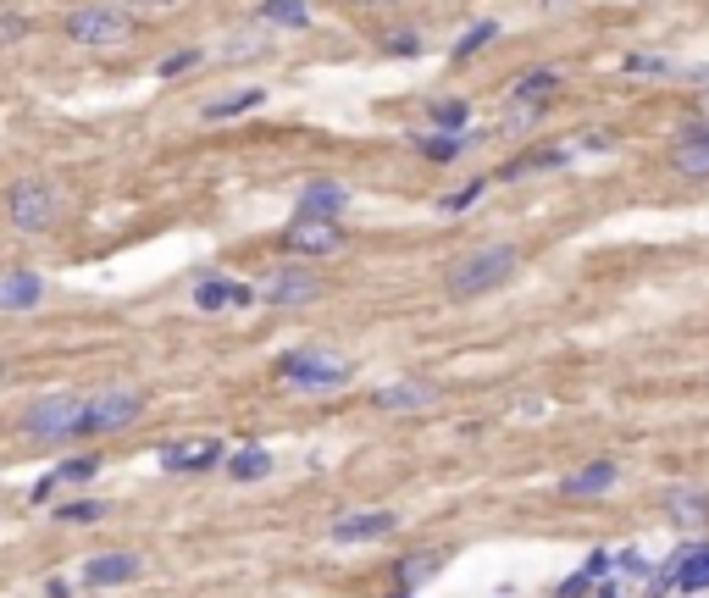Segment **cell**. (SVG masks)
<instances>
[{
  "label": "cell",
  "mask_w": 709,
  "mask_h": 598,
  "mask_svg": "<svg viewBox=\"0 0 709 598\" xmlns=\"http://www.w3.org/2000/svg\"><path fill=\"white\" fill-rule=\"evenodd\" d=\"M516 261L521 255L510 250V244H482V250H466L455 266H449V294H460V299H471V294H488V288H499V283H510V272H516Z\"/></svg>",
  "instance_id": "cell-1"
},
{
  "label": "cell",
  "mask_w": 709,
  "mask_h": 598,
  "mask_svg": "<svg viewBox=\"0 0 709 598\" xmlns=\"http://www.w3.org/2000/svg\"><path fill=\"white\" fill-rule=\"evenodd\" d=\"M277 371H283V383L294 394H333V388H344L355 377V366L344 355H327V349H294V355H283Z\"/></svg>",
  "instance_id": "cell-2"
},
{
  "label": "cell",
  "mask_w": 709,
  "mask_h": 598,
  "mask_svg": "<svg viewBox=\"0 0 709 598\" xmlns=\"http://www.w3.org/2000/svg\"><path fill=\"white\" fill-rule=\"evenodd\" d=\"M84 399L89 394H45L23 410V432L34 443H56V438H73L84 432Z\"/></svg>",
  "instance_id": "cell-3"
},
{
  "label": "cell",
  "mask_w": 709,
  "mask_h": 598,
  "mask_svg": "<svg viewBox=\"0 0 709 598\" xmlns=\"http://www.w3.org/2000/svg\"><path fill=\"white\" fill-rule=\"evenodd\" d=\"M133 34V17L122 6H78L67 12V39L73 45H89V50H111Z\"/></svg>",
  "instance_id": "cell-4"
},
{
  "label": "cell",
  "mask_w": 709,
  "mask_h": 598,
  "mask_svg": "<svg viewBox=\"0 0 709 598\" xmlns=\"http://www.w3.org/2000/svg\"><path fill=\"white\" fill-rule=\"evenodd\" d=\"M145 416V394L139 388H100V394L84 399V432H122Z\"/></svg>",
  "instance_id": "cell-5"
},
{
  "label": "cell",
  "mask_w": 709,
  "mask_h": 598,
  "mask_svg": "<svg viewBox=\"0 0 709 598\" xmlns=\"http://www.w3.org/2000/svg\"><path fill=\"white\" fill-rule=\"evenodd\" d=\"M56 205H61L56 183H39V178L17 183V189L6 194V216H12L23 233H45L50 222H56Z\"/></svg>",
  "instance_id": "cell-6"
},
{
  "label": "cell",
  "mask_w": 709,
  "mask_h": 598,
  "mask_svg": "<svg viewBox=\"0 0 709 598\" xmlns=\"http://www.w3.org/2000/svg\"><path fill=\"white\" fill-rule=\"evenodd\" d=\"M283 244H289V255H333V250H344V233L327 216H294Z\"/></svg>",
  "instance_id": "cell-7"
},
{
  "label": "cell",
  "mask_w": 709,
  "mask_h": 598,
  "mask_svg": "<svg viewBox=\"0 0 709 598\" xmlns=\"http://www.w3.org/2000/svg\"><path fill=\"white\" fill-rule=\"evenodd\" d=\"M261 299L266 305H311V299H322V277L305 266H283L261 283Z\"/></svg>",
  "instance_id": "cell-8"
},
{
  "label": "cell",
  "mask_w": 709,
  "mask_h": 598,
  "mask_svg": "<svg viewBox=\"0 0 709 598\" xmlns=\"http://www.w3.org/2000/svg\"><path fill=\"white\" fill-rule=\"evenodd\" d=\"M139 576H145V560H139V554H128V549L95 554V560L84 565V582L89 587H122V582H139Z\"/></svg>",
  "instance_id": "cell-9"
},
{
  "label": "cell",
  "mask_w": 709,
  "mask_h": 598,
  "mask_svg": "<svg viewBox=\"0 0 709 598\" xmlns=\"http://www.w3.org/2000/svg\"><path fill=\"white\" fill-rule=\"evenodd\" d=\"M161 466L167 471H211V466H222V438L172 443V449H161Z\"/></svg>",
  "instance_id": "cell-10"
},
{
  "label": "cell",
  "mask_w": 709,
  "mask_h": 598,
  "mask_svg": "<svg viewBox=\"0 0 709 598\" xmlns=\"http://www.w3.org/2000/svg\"><path fill=\"white\" fill-rule=\"evenodd\" d=\"M394 527H399V515H388V510L338 515V521H333V543H372V538H388Z\"/></svg>",
  "instance_id": "cell-11"
},
{
  "label": "cell",
  "mask_w": 709,
  "mask_h": 598,
  "mask_svg": "<svg viewBox=\"0 0 709 598\" xmlns=\"http://www.w3.org/2000/svg\"><path fill=\"white\" fill-rule=\"evenodd\" d=\"M615 477H621V466H615V460H593V466H582V471H565V477H560V493H565V499L610 493V488H615Z\"/></svg>",
  "instance_id": "cell-12"
},
{
  "label": "cell",
  "mask_w": 709,
  "mask_h": 598,
  "mask_svg": "<svg viewBox=\"0 0 709 598\" xmlns=\"http://www.w3.org/2000/svg\"><path fill=\"white\" fill-rule=\"evenodd\" d=\"M372 405L377 410H421V405H438V388L433 383H394V388H377L372 394Z\"/></svg>",
  "instance_id": "cell-13"
},
{
  "label": "cell",
  "mask_w": 709,
  "mask_h": 598,
  "mask_svg": "<svg viewBox=\"0 0 709 598\" xmlns=\"http://www.w3.org/2000/svg\"><path fill=\"white\" fill-rule=\"evenodd\" d=\"M671 582H676V593H704L709 587V543L682 549V560L671 565Z\"/></svg>",
  "instance_id": "cell-14"
},
{
  "label": "cell",
  "mask_w": 709,
  "mask_h": 598,
  "mask_svg": "<svg viewBox=\"0 0 709 598\" xmlns=\"http://www.w3.org/2000/svg\"><path fill=\"white\" fill-rule=\"evenodd\" d=\"M344 205H349L344 183H327L322 178V183H305V189H300V216H327V222H333Z\"/></svg>",
  "instance_id": "cell-15"
},
{
  "label": "cell",
  "mask_w": 709,
  "mask_h": 598,
  "mask_svg": "<svg viewBox=\"0 0 709 598\" xmlns=\"http://www.w3.org/2000/svg\"><path fill=\"white\" fill-rule=\"evenodd\" d=\"M676 172L682 178H709V128H687L676 139Z\"/></svg>",
  "instance_id": "cell-16"
},
{
  "label": "cell",
  "mask_w": 709,
  "mask_h": 598,
  "mask_svg": "<svg viewBox=\"0 0 709 598\" xmlns=\"http://www.w3.org/2000/svg\"><path fill=\"white\" fill-rule=\"evenodd\" d=\"M39 294H45V277L39 272L0 277V311H28V305H39Z\"/></svg>",
  "instance_id": "cell-17"
},
{
  "label": "cell",
  "mask_w": 709,
  "mask_h": 598,
  "mask_svg": "<svg viewBox=\"0 0 709 598\" xmlns=\"http://www.w3.org/2000/svg\"><path fill=\"white\" fill-rule=\"evenodd\" d=\"M665 510H671V521H682V527H704V521H709V493L671 488V493H665Z\"/></svg>",
  "instance_id": "cell-18"
},
{
  "label": "cell",
  "mask_w": 709,
  "mask_h": 598,
  "mask_svg": "<svg viewBox=\"0 0 709 598\" xmlns=\"http://www.w3.org/2000/svg\"><path fill=\"white\" fill-rule=\"evenodd\" d=\"M255 23H272V28H305L311 12H305V0H261L255 6Z\"/></svg>",
  "instance_id": "cell-19"
},
{
  "label": "cell",
  "mask_w": 709,
  "mask_h": 598,
  "mask_svg": "<svg viewBox=\"0 0 709 598\" xmlns=\"http://www.w3.org/2000/svg\"><path fill=\"white\" fill-rule=\"evenodd\" d=\"M272 466H277V460L250 443V449H239V455L228 460V477H233V482H261V477H272Z\"/></svg>",
  "instance_id": "cell-20"
},
{
  "label": "cell",
  "mask_w": 709,
  "mask_h": 598,
  "mask_svg": "<svg viewBox=\"0 0 709 598\" xmlns=\"http://www.w3.org/2000/svg\"><path fill=\"white\" fill-rule=\"evenodd\" d=\"M554 89H560V72H554V67H538V72H527V78L510 89V100H516V106H532V100L554 95Z\"/></svg>",
  "instance_id": "cell-21"
},
{
  "label": "cell",
  "mask_w": 709,
  "mask_h": 598,
  "mask_svg": "<svg viewBox=\"0 0 709 598\" xmlns=\"http://www.w3.org/2000/svg\"><path fill=\"white\" fill-rule=\"evenodd\" d=\"M266 100V89H244V95H228V100H217V106H205V122H228V117H244L250 106H261Z\"/></svg>",
  "instance_id": "cell-22"
},
{
  "label": "cell",
  "mask_w": 709,
  "mask_h": 598,
  "mask_svg": "<svg viewBox=\"0 0 709 598\" xmlns=\"http://www.w3.org/2000/svg\"><path fill=\"white\" fill-rule=\"evenodd\" d=\"M194 305H200V311H222V305H233V277H200Z\"/></svg>",
  "instance_id": "cell-23"
},
{
  "label": "cell",
  "mask_w": 709,
  "mask_h": 598,
  "mask_svg": "<svg viewBox=\"0 0 709 598\" xmlns=\"http://www.w3.org/2000/svg\"><path fill=\"white\" fill-rule=\"evenodd\" d=\"M449 560V554H427V560H421V554H416V560H405V565H399V587H405V593H410V587H416V582H427V576H438V565H444Z\"/></svg>",
  "instance_id": "cell-24"
},
{
  "label": "cell",
  "mask_w": 709,
  "mask_h": 598,
  "mask_svg": "<svg viewBox=\"0 0 709 598\" xmlns=\"http://www.w3.org/2000/svg\"><path fill=\"white\" fill-rule=\"evenodd\" d=\"M493 34H499V23H493V17H482V23H477V28H466V34H460V39H455V61H466V56H477V50H482V45H488V39H493Z\"/></svg>",
  "instance_id": "cell-25"
},
{
  "label": "cell",
  "mask_w": 709,
  "mask_h": 598,
  "mask_svg": "<svg viewBox=\"0 0 709 598\" xmlns=\"http://www.w3.org/2000/svg\"><path fill=\"white\" fill-rule=\"evenodd\" d=\"M433 122L444 133H460L471 122V106H466V100H433Z\"/></svg>",
  "instance_id": "cell-26"
},
{
  "label": "cell",
  "mask_w": 709,
  "mask_h": 598,
  "mask_svg": "<svg viewBox=\"0 0 709 598\" xmlns=\"http://www.w3.org/2000/svg\"><path fill=\"white\" fill-rule=\"evenodd\" d=\"M571 156V150H538V156H527V161H510L499 178H527V172H543V167H560V161Z\"/></svg>",
  "instance_id": "cell-27"
},
{
  "label": "cell",
  "mask_w": 709,
  "mask_h": 598,
  "mask_svg": "<svg viewBox=\"0 0 709 598\" xmlns=\"http://www.w3.org/2000/svg\"><path fill=\"white\" fill-rule=\"evenodd\" d=\"M100 471V455H78V460H61L56 471H50V482H89Z\"/></svg>",
  "instance_id": "cell-28"
},
{
  "label": "cell",
  "mask_w": 709,
  "mask_h": 598,
  "mask_svg": "<svg viewBox=\"0 0 709 598\" xmlns=\"http://www.w3.org/2000/svg\"><path fill=\"white\" fill-rule=\"evenodd\" d=\"M466 144H460V133H433V139H421V156L427 161H455Z\"/></svg>",
  "instance_id": "cell-29"
},
{
  "label": "cell",
  "mask_w": 709,
  "mask_h": 598,
  "mask_svg": "<svg viewBox=\"0 0 709 598\" xmlns=\"http://www.w3.org/2000/svg\"><path fill=\"white\" fill-rule=\"evenodd\" d=\"M106 504L100 499H73V504H56V521H100Z\"/></svg>",
  "instance_id": "cell-30"
},
{
  "label": "cell",
  "mask_w": 709,
  "mask_h": 598,
  "mask_svg": "<svg viewBox=\"0 0 709 598\" xmlns=\"http://www.w3.org/2000/svg\"><path fill=\"white\" fill-rule=\"evenodd\" d=\"M488 189V178H477V183H466V189H455V194H444V211H466L471 200H477V194Z\"/></svg>",
  "instance_id": "cell-31"
},
{
  "label": "cell",
  "mask_w": 709,
  "mask_h": 598,
  "mask_svg": "<svg viewBox=\"0 0 709 598\" xmlns=\"http://www.w3.org/2000/svg\"><path fill=\"white\" fill-rule=\"evenodd\" d=\"M626 72H649V78H665V72H671V61H660V56H626Z\"/></svg>",
  "instance_id": "cell-32"
},
{
  "label": "cell",
  "mask_w": 709,
  "mask_h": 598,
  "mask_svg": "<svg viewBox=\"0 0 709 598\" xmlns=\"http://www.w3.org/2000/svg\"><path fill=\"white\" fill-rule=\"evenodd\" d=\"M194 61H200V50H178V56L161 61V78H178V72H189Z\"/></svg>",
  "instance_id": "cell-33"
},
{
  "label": "cell",
  "mask_w": 709,
  "mask_h": 598,
  "mask_svg": "<svg viewBox=\"0 0 709 598\" xmlns=\"http://www.w3.org/2000/svg\"><path fill=\"white\" fill-rule=\"evenodd\" d=\"M510 416H521V421H538V416H543V399H510Z\"/></svg>",
  "instance_id": "cell-34"
},
{
  "label": "cell",
  "mask_w": 709,
  "mask_h": 598,
  "mask_svg": "<svg viewBox=\"0 0 709 598\" xmlns=\"http://www.w3.org/2000/svg\"><path fill=\"white\" fill-rule=\"evenodd\" d=\"M593 582V576L588 571H577V576H565V582H560V593H554V598H582V587H588Z\"/></svg>",
  "instance_id": "cell-35"
},
{
  "label": "cell",
  "mask_w": 709,
  "mask_h": 598,
  "mask_svg": "<svg viewBox=\"0 0 709 598\" xmlns=\"http://www.w3.org/2000/svg\"><path fill=\"white\" fill-rule=\"evenodd\" d=\"M621 571H626V576H649L654 565L643 560V554H632V549H626V554H621Z\"/></svg>",
  "instance_id": "cell-36"
},
{
  "label": "cell",
  "mask_w": 709,
  "mask_h": 598,
  "mask_svg": "<svg viewBox=\"0 0 709 598\" xmlns=\"http://www.w3.org/2000/svg\"><path fill=\"white\" fill-rule=\"evenodd\" d=\"M45 593H50V598H73V582H67V576H50Z\"/></svg>",
  "instance_id": "cell-37"
},
{
  "label": "cell",
  "mask_w": 709,
  "mask_h": 598,
  "mask_svg": "<svg viewBox=\"0 0 709 598\" xmlns=\"http://www.w3.org/2000/svg\"><path fill=\"white\" fill-rule=\"evenodd\" d=\"M582 571H588V576H593V582H599V576H604V571H610V554H593V560H588V565H582Z\"/></svg>",
  "instance_id": "cell-38"
},
{
  "label": "cell",
  "mask_w": 709,
  "mask_h": 598,
  "mask_svg": "<svg viewBox=\"0 0 709 598\" xmlns=\"http://www.w3.org/2000/svg\"><path fill=\"white\" fill-rule=\"evenodd\" d=\"M366 6H388V0H366Z\"/></svg>",
  "instance_id": "cell-39"
},
{
  "label": "cell",
  "mask_w": 709,
  "mask_h": 598,
  "mask_svg": "<svg viewBox=\"0 0 709 598\" xmlns=\"http://www.w3.org/2000/svg\"><path fill=\"white\" fill-rule=\"evenodd\" d=\"M156 6H161V0H156Z\"/></svg>",
  "instance_id": "cell-40"
}]
</instances>
